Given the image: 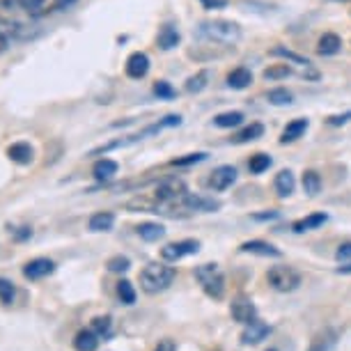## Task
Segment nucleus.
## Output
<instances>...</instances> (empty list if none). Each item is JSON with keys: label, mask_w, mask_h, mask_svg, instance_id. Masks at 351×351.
Returning <instances> with one entry per match:
<instances>
[{"label": "nucleus", "mask_w": 351, "mask_h": 351, "mask_svg": "<svg viewBox=\"0 0 351 351\" xmlns=\"http://www.w3.org/2000/svg\"><path fill=\"white\" fill-rule=\"evenodd\" d=\"M200 35L214 44L234 46L241 39V28L239 23L228 21V19H211V21L200 23Z\"/></svg>", "instance_id": "nucleus-1"}, {"label": "nucleus", "mask_w": 351, "mask_h": 351, "mask_svg": "<svg viewBox=\"0 0 351 351\" xmlns=\"http://www.w3.org/2000/svg\"><path fill=\"white\" fill-rule=\"evenodd\" d=\"M175 276H177V271L172 267H165V264H147V267L141 271V285L147 294H158V291L170 287Z\"/></svg>", "instance_id": "nucleus-2"}, {"label": "nucleus", "mask_w": 351, "mask_h": 351, "mask_svg": "<svg viewBox=\"0 0 351 351\" xmlns=\"http://www.w3.org/2000/svg\"><path fill=\"white\" fill-rule=\"evenodd\" d=\"M195 280L200 282L204 294H209L211 299H223L225 276L218 264H200V267L195 269Z\"/></svg>", "instance_id": "nucleus-3"}, {"label": "nucleus", "mask_w": 351, "mask_h": 351, "mask_svg": "<svg viewBox=\"0 0 351 351\" xmlns=\"http://www.w3.org/2000/svg\"><path fill=\"white\" fill-rule=\"evenodd\" d=\"M267 280H269V285L276 291H282V294H287V291L299 289L301 274H299V271H294L291 267H271L269 274H267Z\"/></svg>", "instance_id": "nucleus-4"}, {"label": "nucleus", "mask_w": 351, "mask_h": 351, "mask_svg": "<svg viewBox=\"0 0 351 351\" xmlns=\"http://www.w3.org/2000/svg\"><path fill=\"white\" fill-rule=\"evenodd\" d=\"M184 195H186V184L182 180H177V177H168V180L158 182V186L152 197H154L158 204H172L177 200H182Z\"/></svg>", "instance_id": "nucleus-5"}, {"label": "nucleus", "mask_w": 351, "mask_h": 351, "mask_svg": "<svg viewBox=\"0 0 351 351\" xmlns=\"http://www.w3.org/2000/svg\"><path fill=\"white\" fill-rule=\"evenodd\" d=\"M200 250V241L195 239H184V241H175L168 243V246L161 248V257L165 262H180L182 257L186 255H195Z\"/></svg>", "instance_id": "nucleus-6"}, {"label": "nucleus", "mask_w": 351, "mask_h": 351, "mask_svg": "<svg viewBox=\"0 0 351 351\" xmlns=\"http://www.w3.org/2000/svg\"><path fill=\"white\" fill-rule=\"evenodd\" d=\"M230 313L234 317V322H239V324H250L253 319H257V308L248 296H239V299L232 301Z\"/></svg>", "instance_id": "nucleus-7"}, {"label": "nucleus", "mask_w": 351, "mask_h": 351, "mask_svg": "<svg viewBox=\"0 0 351 351\" xmlns=\"http://www.w3.org/2000/svg\"><path fill=\"white\" fill-rule=\"evenodd\" d=\"M19 3H21V10L28 12L30 16H46L60 10L67 0H19Z\"/></svg>", "instance_id": "nucleus-8"}, {"label": "nucleus", "mask_w": 351, "mask_h": 351, "mask_svg": "<svg viewBox=\"0 0 351 351\" xmlns=\"http://www.w3.org/2000/svg\"><path fill=\"white\" fill-rule=\"evenodd\" d=\"M53 271H56V262L46 260V257H37V260H30L23 267V276L28 278V280H39V278L51 276Z\"/></svg>", "instance_id": "nucleus-9"}, {"label": "nucleus", "mask_w": 351, "mask_h": 351, "mask_svg": "<svg viewBox=\"0 0 351 351\" xmlns=\"http://www.w3.org/2000/svg\"><path fill=\"white\" fill-rule=\"evenodd\" d=\"M234 182H237V170L232 165H221L209 177V186L214 191H228Z\"/></svg>", "instance_id": "nucleus-10"}, {"label": "nucleus", "mask_w": 351, "mask_h": 351, "mask_svg": "<svg viewBox=\"0 0 351 351\" xmlns=\"http://www.w3.org/2000/svg\"><path fill=\"white\" fill-rule=\"evenodd\" d=\"M271 333V326L264 324L260 319H253L250 324H246V330L241 333V342L243 344H260L262 340H267Z\"/></svg>", "instance_id": "nucleus-11"}, {"label": "nucleus", "mask_w": 351, "mask_h": 351, "mask_svg": "<svg viewBox=\"0 0 351 351\" xmlns=\"http://www.w3.org/2000/svg\"><path fill=\"white\" fill-rule=\"evenodd\" d=\"M147 71H149V58L141 51L131 53L129 60H127V76L129 78H145Z\"/></svg>", "instance_id": "nucleus-12"}, {"label": "nucleus", "mask_w": 351, "mask_h": 351, "mask_svg": "<svg viewBox=\"0 0 351 351\" xmlns=\"http://www.w3.org/2000/svg\"><path fill=\"white\" fill-rule=\"evenodd\" d=\"M180 202L184 211H214L221 207V204L216 200H211V197H200V195H191V193L184 195Z\"/></svg>", "instance_id": "nucleus-13"}, {"label": "nucleus", "mask_w": 351, "mask_h": 351, "mask_svg": "<svg viewBox=\"0 0 351 351\" xmlns=\"http://www.w3.org/2000/svg\"><path fill=\"white\" fill-rule=\"evenodd\" d=\"M337 344V330L335 328H324L322 333H317L310 342L308 351H333Z\"/></svg>", "instance_id": "nucleus-14"}, {"label": "nucleus", "mask_w": 351, "mask_h": 351, "mask_svg": "<svg viewBox=\"0 0 351 351\" xmlns=\"http://www.w3.org/2000/svg\"><path fill=\"white\" fill-rule=\"evenodd\" d=\"M8 156L10 161H14L19 165H28L35 158V149L30 147V143H14L8 147Z\"/></svg>", "instance_id": "nucleus-15"}, {"label": "nucleus", "mask_w": 351, "mask_h": 351, "mask_svg": "<svg viewBox=\"0 0 351 351\" xmlns=\"http://www.w3.org/2000/svg\"><path fill=\"white\" fill-rule=\"evenodd\" d=\"M241 253H253V255H262V257H280V250L267 241H260V239L241 243Z\"/></svg>", "instance_id": "nucleus-16"}, {"label": "nucleus", "mask_w": 351, "mask_h": 351, "mask_svg": "<svg viewBox=\"0 0 351 351\" xmlns=\"http://www.w3.org/2000/svg\"><path fill=\"white\" fill-rule=\"evenodd\" d=\"M308 120L306 117H299V120H291L287 127H285L282 131V136H280V143H294V141H299V138L306 134L308 131Z\"/></svg>", "instance_id": "nucleus-17"}, {"label": "nucleus", "mask_w": 351, "mask_h": 351, "mask_svg": "<svg viewBox=\"0 0 351 351\" xmlns=\"http://www.w3.org/2000/svg\"><path fill=\"white\" fill-rule=\"evenodd\" d=\"M328 221L326 214H322V211H317V214H310L306 218H301V221H296L294 225H291V230L299 232V234H303V232H310V230H317L322 228L324 223Z\"/></svg>", "instance_id": "nucleus-18"}, {"label": "nucleus", "mask_w": 351, "mask_h": 351, "mask_svg": "<svg viewBox=\"0 0 351 351\" xmlns=\"http://www.w3.org/2000/svg\"><path fill=\"white\" fill-rule=\"evenodd\" d=\"M276 193L280 195V197H289L291 193H294V189H296V180H294V175H291L289 170H282V172H278L276 175Z\"/></svg>", "instance_id": "nucleus-19"}, {"label": "nucleus", "mask_w": 351, "mask_h": 351, "mask_svg": "<svg viewBox=\"0 0 351 351\" xmlns=\"http://www.w3.org/2000/svg\"><path fill=\"white\" fill-rule=\"evenodd\" d=\"M250 83H253V74H250V69L246 67H237L228 74V85L232 90H243V88H248Z\"/></svg>", "instance_id": "nucleus-20"}, {"label": "nucleus", "mask_w": 351, "mask_h": 351, "mask_svg": "<svg viewBox=\"0 0 351 351\" xmlns=\"http://www.w3.org/2000/svg\"><path fill=\"white\" fill-rule=\"evenodd\" d=\"M117 170H120V165H117L115 161H110V158H101V161L95 163L92 175H95L99 182H106V180H112V177L117 175Z\"/></svg>", "instance_id": "nucleus-21"}, {"label": "nucleus", "mask_w": 351, "mask_h": 351, "mask_svg": "<svg viewBox=\"0 0 351 351\" xmlns=\"http://www.w3.org/2000/svg\"><path fill=\"white\" fill-rule=\"evenodd\" d=\"M136 232H138V237H141L143 241L152 243V241L163 239L165 228H163V225H158V223H141V225L136 228Z\"/></svg>", "instance_id": "nucleus-22"}, {"label": "nucleus", "mask_w": 351, "mask_h": 351, "mask_svg": "<svg viewBox=\"0 0 351 351\" xmlns=\"http://www.w3.org/2000/svg\"><path fill=\"white\" fill-rule=\"evenodd\" d=\"M99 347V335L95 330H81L74 337V349L76 351H97Z\"/></svg>", "instance_id": "nucleus-23"}, {"label": "nucleus", "mask_w": 351, "mask_h": 351, "mask_svg": "<svg viewBox=\"0 0 351 351\" xmlns=\"http://www.w3.org/2000/svg\"><path fill=\"white\" fill-rule=\"evenodd\" d=\"M112 225H115V216H112L110 211H99V214L90 218L88 228L92 232H110Z\"/></svg>", "instance_id": "nucleus-24"}, {"label": "nucleus", "mask_w": 351, "mask_h": 351, "mask_svg": "<svg viewBox=\"0 0 351 351\" xmlns=\"http://www.w3.org/2000/svg\"><path fill=\"white\" fill-rule=\"evenodd\" d=\"M340 49H342V39L337 37L335 32H326V35L319 39V44H317V51H319L322 56H335Z\"/></svg>", "instance_id": "nucleus-25"}, {"label": "nucleus", "mask_w": 351, "mask_h": 351, "mask_svg": "<svg viewBox=\"0 0 351 351\" xmlns=\"http://www.w3.org/2000/svg\"><path fill=\"white\" fill-rule=\"evenodd\" d=\"M180 39H182V35L175 25H165V28H161V32H158V46H161L163 51L175 49V46L180 44Z\"/></svg>", "instance_id": "nucleus-26"}, {"label": "nucleus", "mask_w": 351, "mask_h": 351, "mask_svg": "<svg viewBox=\"0 0 351 351\" xmlns=\"http://www.w3.org/2000/svg\"><path fill=\"white\" fill-rule=\"evenodd\" d=\"M209 71H197L195 76H191L189 81H186V85H184V90L189 92V95H197V92H202L204 88L209 85Z\"/></svg>", "instance_id": "nucleus-27"}, {"label": "nucleus", "mask_w": 351, "mask_h": 351, "mask_svg": "<svg viewBox=\"0 0 351 351\" xmlns=\"http://www.w3.org/2000/svg\"><path fill=\"white\" fill-rule=\"evenodd\" d=\"M243 122V112L239 110H230V112H221V115L216 117L214 124L221 129H232V127H239V124Z\"/></svg>", "instance_id": "nucleus-28"}, {"label": "nucleus", "mask_w": 351, "mask_h": 351, "mask_svg": "<svg viewBox=\"0 0 351 351\" xmlns=\"http://www.w3.org/2000/svg\"><path fill=\"white\" fill-rule=\"evenodd\" d=\"M303 191H306L310 197H315L322 191V177L317 175L315 170L303 172Z\"/></svg>", "instance_id": "nucleus-29"}, {"label": "nucleus", "mask_w": 351, "mask_h": 351, "mask_svg": "<svg viewBox=\"0 0 351 351\" xmlns=\"http://www.w3.org/2000/svg\"><path fill=\"white\" fill-rule=\"evenodd\" d=\"M264 134V127L260 122H253L250 127H246L243 131H239L234 138V143H250V141H257V138H262Z\"/></svg>", "instance_id": "nucleus-30"}, {"label": "nucleus", "mask_w": 351, "mask_h": 351, "mask_svg": "<svg viewBox=\"0 0 351 351\" xmlns=\"http://www.w3.org/2000/svg\"><path fill=\"white\" fill-rule=\"evenodd\" d=\"M117 296H120V301L124 303V306H134V303H136L134 285H131L129 280H120V282H117Z\"/></svg>", "instance_id": "nucleus-31"}, {"label": "nucleus", "mask_w": 351, "mask_h": 351, "mask_svg": "<svg viewBox=\"0 0 351 351\" xmlns=\"http://www.w3.org/2000/svg\"><path fill=\"white\" fill-rule=\"evenodd\" d=\"M271 156L269 154H255V156H250V163H248V168L253 175H262V172H267L271 168Z\"/></svg>", "instance_id": "nucleus-32"}, {"label": "nucleus", "mask_w": 351, "mask_h": 351, "mask_svg": "<svg viewBox=\"0 0 351 351\" xmlns=\"http://www.w3.org/2000/svg\"><path fill=\"white\" fill-rule=\"evenodd\" d=\"M14 282H10L8 278H0V303H5V306H12L14 303Z\"/></svg>", "instance_id": "nucleus-33"}, {"label": "nucleus", "mask_w": 351, "mask_h": 351, "mask_svg": "<svg viewBox=\"0 0 351 351\" xmlns=\"http://www.w3.org/2000/svg\"><path fill=\"white\" fill-rule=\"evenodd\" d=\"M291 76V69L287 64H271L269 69H264V78L267 81H280V78H287Z\"/></svg>", "instance_id": "nucleus-34"}, {"label": "nucleus", "mask_w": 351, "mask_h": 351, "mask_svg": "<svg viewBox=\"0 0 351 351\" xmlns=\"http://www.w3.org/2000/svg\"><path fill=\"white\" fill-rule=\"evenodd\" d=\"M267 99H269V104H274V106H287L291 104V92L285 88H276L269 92Z\"/></svg>", "instance_id": "nucleus-35"}, {"label": "nucleus", "mask_w": 351, "mask_h": 351, "mask_svg": "<svg viewBox=\"0 0 351 351\" xmlns=\"http://www.w3.org/2000/svg\"><path fill=\"white\" fill-rule=\"evenodd\" d=\"M274 56H278V58H285V60H289V62H296V64H310V60L308 58H303V56H299V53H294V51H287V49H282V46H278V49H274L271 51Z\"/></svg>", "instance_id": "nucleus-36"}, {"label": "nucleus", "mask_w": 351, "mask_h": 351, "mask_svg": "<svg viewBox=\"0 0 351 351\" xmlns=\"http://www.w3.org/2000/svg\"><path fill=\"white\" fill-rule=\"evenodd\" d=\"M110 326H112V319H110L108 315H106V317H95V319H92V330H95L99 337L108 335L110 333Z\"/></svg>", "instance_id": "nucleus-37"}, {"label": "nucleus", "mask_w": 351, "mask_h": 351, "mask_svg": "<svg viewBox=\"0 0 351 351\" xmlns=\"http://www.w3.org/2000/svg\"><path fill=\"white\" fill-rule=\"evenodd\" d=\"M129 269H131L129 257L117 255V257H110L108 260V271H112V274H124V271H129Z\"/></svg>", "instance_id": "nucleus-38"}, {"label": "nucleus", "mask_w": 351, "mask_h": 351, "mask_svg": "<svg viewBox=\"0 0 351 351\" xmlns=\"http://www.w3.org/2000/svg\"><path fill=\"white\" fill-rule=\"evenodd\" d=\"M204 158H207V154H204V152H195V154H186L184 158H175V161H172V165H193V163H200V161H204Z\"/></svg>", "instance_id": "nucleus-39"}, {"label": "nucleus", "mask_w": 351, "mask_h": 351, "mask_svg": "<svg viewBox=\"0 0 351 351\" xmlns=\"http://www.w3.org/2000/svg\"><path fill=\"white\" fill-rule=\"evenodd\" d=\"M335 257H337V262H342V264H349V262H351V241L342 243V246L337 248Z\"/></svg>", "instance_id": "nucleus-40"}, {"label": "nucleus", "mask_w": 351, "mask_h": 351, "mask_svg": "<svg viewBox=\"0 0 351 351\" xmlns=\"http://www.w3.org/2000/svg\"><path fill=\"white\" fill-rule=\"evenodd\" d=\"M154 92H156L158 97H163V99H172V97H175V90H172L165 81H158L154 85Z\"/></svg>", "instance_id": "nucleus-41"}, {"label": "nucleus", "mask_w": 351, "mask_h": 351, "mask_svg": "<svg viewBox=\"0 0 351 351\" xmlns=\"http://www.w3.org/2000/svg\"><path fill=\"white\" fill-rule=\"evenodd\" d=\"M21 8L19 0H0V12H16Z\"/></svg>", "instance_id": "nucleus-42"}, {"label": "nucleus", "mask_w": 351, "mask_h": 351, "mask_svg": "<svg viewBox=\"0 0 351 351\" xmlns=\"http://www.w3.org/2000/svg\"><path fill=\"white\" fill-rule=\"evenodd\" d=\"M154 351H177V349H175V342H172V340H161L156 344Z\"/></svg>", "instance_id": "nucleus-43"}, {"label": "nucleus", "mask_w": 351, "mask_h": 351, "mask_svg": "<svg viewBox=\"0 0 351 351\" xmlns=\"http://www.w3.org/2000/svg\"><path fill=\"white\" fill-rule=\"evenodd\" d=\"M351 120V112H344V115H337V117H330V124L333 127H337V124H344Z\"/></svg>", "instance_id": "nucleus-44"}, {"label": "nucleus", "mask_w": 351, "mask_h": 351, "mask_svg": "<svg viewBox=\"0 0 351 351\" xmlns=\"http://www.w3.org/2000/svg\"><path fill=\"white\" fill-rule=\"evenodd\" d=\"M14 237H16L19 241H23V239H30V237H32V230H30V228H21V230H19V232H14Z\"/></svg>", "instance_id": "nucleus-45"}, {"label": "nucleus", "mask_w": 351, "mask_h": 351, "mask_svg": "<svg viewBox=\"0 0 351 351\" xmlns=\"http://www.w3.org/2000/svg\"><path fill=\"white\" fill-rule=\"evenodd\" d=\"M255 221H271V218H278V211H269V214H255Z\"/></svg>", "instance_id": "nucleus-46"}, {"label": "nucleus", "mask_w": 351, "mask_h": 351, "mask_svg": "<svg viewBox=\"0 0 351 351\" xmlns=\"http://www.w3.org/2000/svg\"><path fill=\"white\" fill-rule=\"evenodd\" d=\"M202 3L207 5V8H223L225 0H202Z\"/></svg>", "instance_id": "nucleus-47"}, {"label": "nucleus", "mask_w": 351, "mask_h": 351, "mask_svg": "<svg viewBox=\"0 0 351 351\" xmlns=\"http://www.w3.org/2000/svg\"><path fill=\"white\" fill-rule=\"evenodd\" d=\"M337 271H340V274H351V262L347 264V267H340Z\"/></svg>", "instance_id": "nucleus-48"}, {"label": "nucleus", "mask_w": 351, "mask_h": 351, "mask_svg": "<svg viewBox=\"0 0 351 351\" xmlns=\"http://www.w3.org/2000/svg\"><path fill=\"white\" fill-rule=\"evenodd\" d=\"M335 3H349V0H335Z\"/></svg>", "instance_id": "nucleus-49"}, {"label": "nucleus", "mask_w": 351, "mask_h": 351, "mask_svg": "<svg viewBox=\"0 0 351 351\" xmlns=\"http://www.w3.org/2000/svg\"><path fill=\"white\" fill-rule=\"evenodd\" d=\"M269 351H276V349H269Z\"/></svg>", "instance_id": "nucleus-50"}]
</instances>
